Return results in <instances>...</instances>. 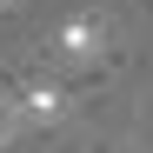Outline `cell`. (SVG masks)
<instances>
[{
	"mask_svg": "<svg viewBox=\"0 0 153 153\" xmlns=\"http://www.w3.org/2000/svg\"><path fill=\"white\" fill-rule=\"evenodd\" d=\"M20 113H27L33 126H53V120H67V93H60V87H27Z\"/></svg>",
	"mask_w": 153,
	"mask_h": 153,
	"instance_id": "2",
	"label": "cell"
},
{
	"mask_svg": "<svg viewBox=\"0 0 153 153\" xmlns=\"http://www.w3.org/2000/svg\"><path fill=\"white\" fill-rule=\"evenodd\" d=\"M20 126H27V113H20V100H0V146H7Z\"/></svg>",
	"mask_w": 153,
	"mask_h": 153,
	"instance_id": "3",
	"label": "cell"
},
{
	"mask_svg": "<svg viewBox=\"0 0 153 153\" xmlns=\"http://www.w3.org/2000/svg\"><path fill=\"white\" fill-rule=\"evenodd\" d=\"M0 7H13V0H0Z\"/></svg>",
	"mask_w": 153,
	"mask_h": 153,
	"instance_id": "4",
	"label": "cell"
},
{
	"mask_svg": "<svg viewBox=\"0 0 153 153\" xmlns=\"http://www.w3.org/2000/svg\"><path fill=\"white\" fill-rule=\"evenodd\" d=\"M53 47H60L67 60H93L100 47H107V20H100V13H73L67 27L53 33Z\"/></svg>",
	"mask_w": 153,
	"mask_h": 153,
	"instance_id": "1",
	"label": "cell"
}]
</instances>
